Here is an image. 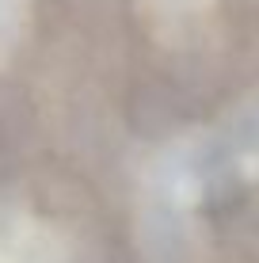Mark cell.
Listing matches in <instances>:
<instances>
[{
	"instance_id": "obj_2",
	"label": "cell",
	"mask_w": 259,
	"mask_h": 263,
	"mask_svg": "<svg viewBox=\"0 0 259 263\" xmlns=\"http://www.w3.org/2000/svg\"><path fill=\"white\" fill-rule=\"evenodd\" d=\"M12 31H15V0H0V53L12 42Z\"/></svg>"
},
{
	"instance_id": "obj_1",
	"label": "cell",
	"mask_w": 259,
	"mask_h": 263,
	"mask_svg": "<svg viewBox=\"0 0 259 263\" xmlns=\"http://www.w3.org/2000/svg\"><path fill=\"white\" fill-rule=\"evenodd\" d=\"M0 263H57V244L34 221L0 210Z\"/></svg>"
}]
</instances>
